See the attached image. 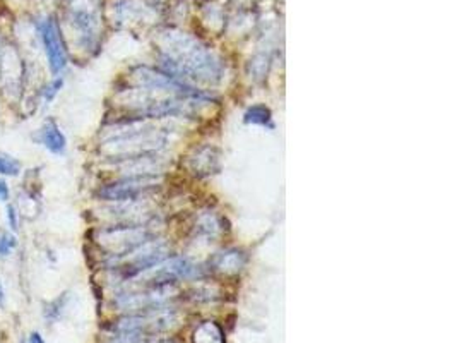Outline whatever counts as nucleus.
I'll use <instances>...</instances> for the list:
<instances>
[{
  "label": "nucleus",
  "mask_w": 457,
  "mask_h": 343,
  "mask_svg": "<svg viewBox=\"0 0 457 343\" xmlns=\"http://www.w3.org/2000/svg\"><path fill=\"white\" fill-rule=\"evenodd\" d=\"M24 84V62L14 47L6 45L0 50V86L9 98H20Z\"/></svg>",
  "instance_id": "1"
},
{
  "label": "nucleus",
  "mask_w": 457,
  "mask_h": 343,
  "mask_svg": "<svg viewBox=\"0 0 457 343\" xmlns=\"http://www.w3.org/2000/svg\"><path fill=\"white\" fill-rule=\"evenodd\" d=\"M38 31L52 74L59 76L67 66V50L57 21H54V17H47L40 22Z\"/></svg>",
  "instance_id": "2"
},
{
  "label": "nucleus",
  "mask_w": 457,
  "mask_h": 343,
  "mask_svg": "<svg viewBox=\"0 0 457 343\" xmlns=\"http://www.w3.org/2000/svg\"><path fill=\"white\" fill-rule=\"evenodd\" d=\"M155 188V178L149 175H132L129 178L115 182V184L104 185L100 189L98 196L104 201H115V203H132L142 194L149 192Z\"/></svg>",
  "instance_id": "3"
},
{
  "label": "nucleus",
  "mask_w": 457,
  "mask_h": 343,
  "mask_svg": "<svg viewBox=\"0 0 457 343\" xmlns=\"http://www.w3.org/2000/svg\"><path fill=\"white\" fill-rule=\"evenodd\" d=\"M69 21L70 24L76 28V31L81 36H84L86 42H91L93 36H95V28H96V16L95 10L86 3V0H72L69 6Z\"/></svg>",
  "instance_id": "4"
},
{
  "label": "nucleus",
  "mask_w": 457,
  "mask_h": 343,
  "mask_svg": "<svg viewBox=\"0 0 457 343\" xmlns=\"http://www.w3.org/2000/svg\"><path fill=\"white\" fill-rule=\"evenodd\" d=\"M33 139H35L38 144H41L43 148H47L52 155H63V153H65V148H67L65 134L60 130L59 124L54 121V119H47V121L43 122V125L36 130Z\"/></svg>",
  "instance_id": "5"
},
{
  "label": "nucleus",
  "mask_w": 457,
  "mask_h": 343,
  "mask_svg": "<svg viewBox=\"0 0 457 343\" xmlns=\"http://www.w3.org/2000/svg\"><path fill=\"white\" fill-rule=\"evenodd\" d=\"M190 162H192L194 172L199 175H209L218 169V155L212 148H202V150L196 151Z\"/></svg>",
  "instance_id": "6"
},
{
  "label": "nucleus",
  "mask_w": 457,
  "mask_h": 343,
  "mask_svg": "<svg viewBox=\"0 0 457 343\" xmlns=\"http://www.w3.org/2000/svg\"><path fill=\"white\" fill-rule=\"evenodd\" d=\"M243 264H245V256L237 249L219 252L215 259V268H218L223 273H237L242 270Z\"/></svg>",
  "instance_id": "7"
},
{
  "label": "nucleus",
  "mask_w": 457,
  "mask_h": 343,
  "mask_svg": "<svg viewBox=\"0 0 457 343\" xmlns=\"http://www.w3.org/2000/svg\"><path fill=\"white\" fill-rule=\"evenodd\" d=\"M22 163L9 153L0 151V177H20Z\"/></svg>",
  "instance_id": "8"
},
{
  "label": "nucleus",
  "mask_w": 457,
  "mask_h": 343,
  "mask_svg": "<svg viewBox=\"0 0 457 343\" xmlns=\"http://www.w3.org/2000/svg\"><path fill=\"white\" fill-rule=\"evenodd\" d=\"M271 112L269 108H265L264 105H256L252 108H249L245 114V122L249 124H256V125H271Z\"/></svg>",
  "instance_id": "9"
},
{
  "label": "nucleus",
  "mask_w": 457,
  "mask_h": 343,
  "mask_svg": "<svg viewBox=\"0 0 457 343\" xmlns=\"http://www.w3.org/2000/svg\"><path fill=\"white\" fill-rule=\"evenodd\" d=\"M67 304V294H63L62 297H59L57 300L50 302V304L45 307V318L48 319V321H55V319L60 318V314L63 312V307H65Z\"/></svg>",
  "instance_id": "10"
},
{
  "label": "nucleus",
  "mask_w": 457,
  "mask_h": 343,
  "mask_svg": "<svg viewBox=\"0 0 457 343\" xmlns=\"http://www.w3.org/2000/svg\"><path fill=\"white\" fill-rule=\"evenodd\" d=\"M17 247V237L13 232L0 230V257H7Z\"/></svg>",
  "instance_id": "11"
},
{
  "label": "nucleus",
  "mask_w": 457,
  "mask_h": 343,
  "mask_svg": "<svg viewBox=\"0 0 457 343\" xmlns=\"http://www.w3.org/2000/svg\"><path fill=\"white\" fill-rule=\"evenodd\" d=\"M194 340H196V343H223V335H221L219 328L216 326L215 331L211 333V338H208V331H206V326L202 324L199 330L196 331V335H194Z\"/></svg>",
  "instance_id": "12"
},
{
  "label": "nucleus",
  "mask_w": 457,
  "mask_h": 343,
  "mask_svg": "<svg viewBox=\"0 0 457 343\" xmlns=\"http://www.w3.org/2000/svg\"><path fill=\"white\" fill-rule=\"evenodd\" d=\"M62 86H63V77H55V79H52L50 83L45 86V88L41 89V96H43L45 102L50 103L52 100L59 95V91L62 89Z\"/></svg>",
  "instance_id": "13"
},
{
  "label": "nucleus",
  "mask_w": 457,
  "mask_h": 343,
  "mask_svg": "<svg viewBox=\"0 0 457 343\" xmlns=\"http://www.w3.org/2000/svg\"><path fill=\"white\" fill-rule=\"evenodd\" d=\"M6 211H7V223H9V229L16 234L17 230H20V213H17V208L14 206V204H7Z\"/></svg>",
  "instance_id": "14"
},
{
  "label": "nucleus",
  "mask_w": 457,
  "mask_h": 343,
  "mask_svg": "<svg viewBox=\"0 0 457 343\" xmlns=\"http://www.w3.org/2000/svg\"><path fill=\"white\" fill-rule=\"evenodd\" d=\"M9 199H10L9 184H7L3 178H0V201H2V203H9Z\"/></svg>",
  "instance_id": "15"
},
{
  "label": "nucleus",
  "mask_w": 457,
  "mask_h": 343,
  "mask_svg": "<svg viewBox=\"0 0 457 343\" xmlns=\"http://www.w3.org/2000/svg\"><path fill=\"white\" fill-rule=\"evenodd\" d=\"M28 342L29 343H47V342H45V338L38 333V331H33V333L28 337Z\"/></svg>",
  "instance_id": "16"
},
{
  "label": "nucleus",
  "mask_w": 457,
  "mask_h": 343,
  "mask_svg": "<svg viewBox=\"0 0 457 343\" xmlns=\"http://www.w3.org/2000/svg\"><path fill=\"white\" fill-rule=\"evenodd\" d=\"M7 304V296H6V289H3L2 278H0V309L6 307Z\"/></svg>",
  "instance_id": "17"
},
{
  "label": "nucleus",
  "mask_w": 457,
  "mask_h": 343,
  "mask_svg": "<svg viewBox=\"0 0 457 343\" xmlns=\"http://www.w3.org/2000/svg\"><path fill=\"white\" fill-rule=\"evenodd\" d=\"M21 343H29V342H28V338H24V340H21Z\"/></svg>",
  "instance_id": "18"
}]
</instances>
